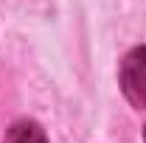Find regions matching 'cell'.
<instances>
[{"label":"cell","mask_w":146,"mask_h":143,"mask_svg":"<svg viewBox=\"0 0 146 143\" xmlns=\"http://www.w3.org/2000/svg\"><path fill=\"white\" fill-rule=\"evenodd\" d=\"M118 81H121V90L129 98V104L146 107V45H138L124 56Z\"/></svg>","instance_id":"1"},{"label":"cell","mask_w":146,"mask_h":143,"mask_svg":"<svg viewBox=\"0 0 146 143\" xmlns=\"http://www.w3.org/2000/svg\"><path fill=\"white\" fill-rule=\"evenodd\" d=\"M3 143H48V138H45V129L36 121L20 118L6 129V140Z\"/></svg>","instance_id":"2"},{"label":"cell","mask_w":146,"mask_h":143,"mask_svg":"<svg viewBox=\"0 0 146 143\" xmlns=\"http://www.w3.org/2000/svg\"><path fill=\"white\" fill-rule=\"evenodd\" d=\"M143 140H146V129H143Z\"/></svg>","instance_id":"3"}]
</instances>
